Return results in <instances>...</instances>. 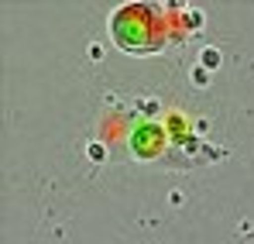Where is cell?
I'll list each match as a JSON object with an SVG mask.
<instances>
[{"label":"cell","mask_w":254,"mask_h":244,"mask_svg":"<svg viewBox=\"0 0 254 244\" xmlns=\"http://www.w3.org/2000/svg\"><path fill=\"white\" fill-rule=\"evenodd\" d=\"M155 138H158V131H155V127H151V124H148V127H141V131H137V134H134V145H130V148H134V152H137V155H141V159H148V155H151V152H155V148H151V145H148V141H155Z\"/></svg>","instance_id":"cell-1"},{"label":"cell","mask_w":254,"mask_h":244,"mask_svg":"<svg viewBox=\"0 0 254 244\" xmlns=\"http://www.w3.org/2000/svg\"><path fill=\"white\" fill-rule=\"evenodd\" d=\"M199 66H203V69H216V66H220V52H216V48H203V52H199Z\"/></svg>","instance_id":"cell-2"},{"label":"cell","mask_w":254,"mask_h":244,"mask_svg":"<svg viewBox=\"0 0 254 244\" xmlns=\"http://www.w3.org/2000/svg\"><path fill=\"white\" fill-rule=\"evenodd\" d=\"M186 24H192V28H199V24H203V14H196V10H192V14H186Z\"/></svg>","instance_id":"cell-5"},{"label":"cell","mask_w":254,"mask_h":244,"mask_svg":"<svg viewBox=\"0 0 254 244\" xmlns=\"http://www.w3.org/2000/svg\"><path fill=\"white\" fill-rule=\"evenodd\" d=\"M192 80L199 82V86H206V82H210V73H206V69L199 66V69H192Z\"/></svg>","instance_id":"cell-4"},{"label":"cell","mask_w":254,"mask_h":244,"mask_svg":"<svg viewBox=\"0 0 254 244\" xmlns=\"http://www.w3.org/2000/svg\"><path fill=\"white\" fill-rule=\"evenodd\" d=\"M89 159H93V162H103V159H107L103 145H89Z\"/></svg>","instance_id":"cell-3"}]
</instances>
